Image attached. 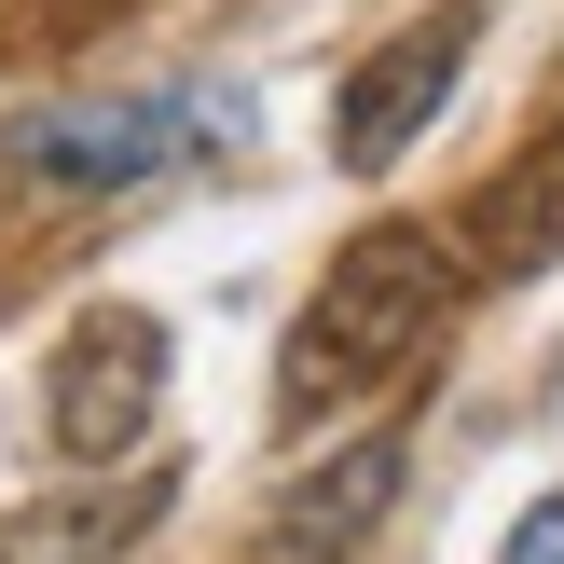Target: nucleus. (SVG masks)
I'll return each instance as SVG.
<instances>
[{
	"mask_svg": "<svg viewBox=\"0 0 564 564\" xmlns=\"http://www.w3.org/2000/svg\"><path fill=\"white\" fill-rule=\"evenodd\" d=\"M400 482H413V441H400V427H372V441H345V455L290 468V496L262 510L248 564H358V551H372V523L400 510Z\"/></svg>",
	"mask_w": 564,
	"mask_h": 564,
	"instance_id": "nucleus-5",
	"label": "nucleus"
},
{
	"mask_svg": "<svg viewBox=\"0 0 564 564\" xmlns=\"http://www.w3.org/2000/svg\"><path fill=\"white\" fill-rule=\"evenodd\" d=\"M180 510V468H83V482L28 496V510H0V564H124L152 523Z\"/></svg>",
	"mask_w": 564,
	"mask_h": 564,
	"instance_id": "nucleus-6",
	"label": "nucleus"
},
{
	"mask_svg": "<svg viewBox=\"0 0 564 564\" xmlns=\"http://www.w3.org/2000/svg\"><path fill=\"white\" fill-rule=\"evenodd\" d=\"M248 124L235 83H152V97H55V110H14V180L42 193H152L180 165H207L220 138Z\"/></svg>",
	"mask_w": 564,
	"mask_h": 564,
	"instance_id": "nucleus-2",
	"label": "nucleus"
},
{
	"mask_svg": "<svg viewBox=\"0 0 564 564\" xmlns=\"http://www.w3.org/2000/svg\"><path fill=\"white\" fill-rule=\"evenodd\" d=\"M496 564H564V496H538V510L510 523V551H496Z\"/></svg>",
	"mask_w": 564,
	"mask_h": 564,
	"instance_id": "nucleus-8",
	"label": "nucleus"
},
{
	"mask_svg": "<svg viewBox=\"0 0 564 564\" xmlns=\"http://www.w3.org/2000/svg\"><path fill=\"white\" fill-rule=\"evenodd\" d=\"M42 413H55V455L83 468H124L165 413V317L138 303H97V317L55 330V372H42Z\"/></svg>",
	"mask_w": 564,
	"mask_h": 564,
	"instance_id": "nucleus-3",
	"label": "nucleus"
},
{
	"mask_svg": "<svg viewBox=\"0 0 564 564\" xmlns=\"http://www.w3.org/2000/svg\"><path fill=\"white\" fill-rule=\"evenodd\" d=\"M468 28H482L468 0H427L413 28H386V42L345 69V97H330V152H345L358 180H372V165H400L413 138L441 124V97H455V69H468Z\"/></svg>",
	"mask_w": 564,
	"mask_h": 564,
	"instance_id": "nucleus-4",
	"label": "nucleus"
},
{
	"mask_svg": "<svg viewBox=\"0 0 564 564\" xmlns=\"http://www.w3.org/2000/svg\"><path fill=\"white\" fill-rule=\"evenodd\" d=\"M455 248L427 235V220H372V235L330 248L317 303L290 317V358H275V427H317V413L372 400V386H400L413 358L441 345V317H455Z\"/></svg>",
	"mask_w": 564,
	"mask_h": 564,
	"instance_id": "nucleus-1",
	"label": "nucleus"
},
{
	"mask_svg": "<svg viewBox=\"0 0 564 564\" xmlns=\"http://www.w3.org/2000/svg\"><path fill=\"white\" fill-rule=\"evenodd\" d=\"M468 275H551L564 262V124H538L482 193H468Z\"/></svg>",
	"mask_w": 564,
	"mask_h": 564,
	"instance_id": "nucleus-7",
	"label": "nucleus"
}]
</instances>
